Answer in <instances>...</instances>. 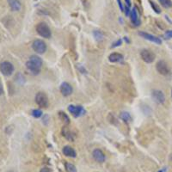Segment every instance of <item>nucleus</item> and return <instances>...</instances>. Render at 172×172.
Segmentation results:
<instances>
[{
	"instance_id": "1",
	"label": "nucleus",
	"mask_w": 172,
	"mask_h": 172,
	"mask_svg": "<svg viewBox=\"0 0 172 172\" xmlns=\"http://www.w3.org/2000/svg\"><path fill=\"white\" fill-rule=\"evenodd\" d=\"M36 32L38 33L40 36L46 39L50 38L52 35L50 28L45 22H39L38 24L36 25Z\"/></svg>"
},
{
	"instance_id": "2",
	"label": "nucleus",
	"mask_w": 172,
	"mask_h": 172,
	"mask_svg": "<svg viewBox=\"0 0 172 172\" xmlns=\"http://www.w3.org/2000/svg\"><path fill=\"white\" fill-rule=\"evenodd\" d=\"M35 103H37L39 107L42 108H46L48 107V98L47 96L44 92H38L36 96H35Z\"/></svg>"
},
{
	"instance_id": "3",
	"label": "nucleus",
	"mask_w": 172,
	"mask_h": 172,
	"mask_svg": "<svg viewBox=\"0 0 172 172\" xmlns=\"http://www.w3.org/2000/svg\"><path fill=\"white\" fill-rule=\"evenodd\" d=\"M32 48L34 49V52H36L39 54H43L45 52L47 51V45L42 40H34L32 44Z\"/></svg>"
},
{
	"instance_id": "4",
	"label": "nucleus",
	"mask_w": 172,
	"mask_h": 172,
	"mask_svg": "<svg viewBox=\"0 0 172 172\" xmlns=\"http://www.w3.org/2000/svg\"><path fill=\"white\" fill-rule=\"evenodd\" d=\"M0 72L4 76H10L14 72V65L9 61H4L0 64Z\"/></svg>"
},
{
	"instance_id": "5",
	"label": "nucleus",
	"mask_w": 172,
	"mask_h": 172,
	"mask_svg": "<svg viewBox=\"0 0 172 172\" xmlns=\"http://www.w3.org/2000/svg\"><path fill=\"white\" fill-rule=\"evenodd\" d=\"M156 69H157L158 72L163 76H167L170 72V67L164 60H159L156 64Z\"/></svg>"
},
{
	"instance_id": "6",
	"label": "nucleus",
	"mask_w": 172,
	"mask_h": 172,
	"mask_svg": "<svg viewBox=\"0 0 172 172\" xmlns=\"http://www.w3.org/2000/svg\"><path fill=\"white\" fill-rule=\"evenodd\" d=\"M140 57H141L142 60H144L146 63H148V64L152 63L155 60V58H156L154 53L151 52L150 50H148V49L142 50L140 52Z\"/></svg>"
},
{
	"instance_id": "7",
	"label": "nucleus",
	"mask_w": 172,
	"mask_h": 172,
	"mask_svg": "<svg viewBox=\"0 0 172 172\" xmlns=\"http://www.w3.org/2000/svg\"><path fill=\"white\" fill-rule=\"evenodd\" d=\"M68 111L74 117H79L85 113L84 108L82 106H76V105H70L68 107Z\"/></svg>"
},
{
	"instance_id": "8",
	"label": "nucleus",
	"mask_w": 172,
	"mask_h": 172,
	"mask_svg": "<svg viewBox=\"0 0 172 172\" xmlns=\"http://www.w3.org/2000/svg\"><path fill=\"white\" fill-rule=\"evenodd\" d=\"M151 96L155 102L158 104H163L165 102V96L163 93V91L159 90H154L151 93Z\"/></svg>"
},
{
	"instance_id": "9",
	"label": "nucleus",
	"mask_w": 172,
	"mask_h": 172,
	"mask_svg": "<svg viewBox=\"0 0 172 172\" xmlns=\"http://www.w3.org/2000/svg\"><path fill=\"white\" fill-rule=\"evenodd\" d=\"M139 34L144 39H146L147 41H150L151 42L156 43V44H158V45H160V44L162 43L161 39L157 37V36H155V35L148 34V33H146V32H142L141 31V32H139Z\"/></svg>"
},
{
	"instance_id": "10",
	"label": "nucleus",
	"mask_w": 172,
	"mask_h": 172,
	"mask_svg": "<svg viewBox=\"0 0 172 172\" xmlns=\"http://www.w3.org/2000/svg\"><path fill=\"white\" fill-rule=\"evenodd\" d=\"M72 86L71 85L67 82H64L60 85V92L64 96H68L72 93Z\"/></svg>"
},
{
	"instance_id": "11",
	"label": "nucleus",
	"mask_w": 172,
	"mask_h": 172,
	"mask_svg": "<svg viewBox=\"0 0 172 172\" xmlns=\"http://www.w3.org/2000/svg\"><path fill=\"white\" fill-rule=\"evenodd\" d=\"M26 67H27V69L30 72L32 73V74H34V75L39 74V73L41 72V67H40L39 65L33 63V62L30 61V60H29V61L26 63Z\"/></svg>"
},
{
	"instance_id": "12",
	"label": "nucleus",
	"mask_w": 172,
	"mask_h": 172,
	"mask_svg": "<svg viewBox=\"0 0 172 172\" xmlns=\"http://www.w3.org/2000/svg\"><path fill=\"white\" fill-rule=\"evenodd\" d=\"M130 18H131V22H132L133 26L138 27V26L140 25V20L139 18V15H138L137 8L136 7H133V10H131V12H130Z\"/></svg>"
},
{
	"instance_id": "13",
	"label": "nucleus",
	"mask_w": 172,
	"mask_h": 172,
	"mask_svg": "<svg viewBox=\"0 0 172 172\" xmlns=\"http://www.w3.org/2000/svg\"><path fill=\"white\" fill-rule=\"evenodd\" d=\"M93 158L98 162V163H103L105 161V154L103 153V151L100 149H95L92 152Z\"/></svg>"
},
{
	"instance_id": "14",
	"label": "nucleus",
	"mask_w": 172,
	"mask_h": 172,
	"mask_svg": "<svg viewBox=\"0 0 172 172\" xmlns=\"http://www.w3.org/2000/svg\"><path fill=\"white\" fill-rule=\"evenodd\" d=\"M62 151H63L64 156L69 157V158H76V156H77V153H76L75 150L73 149L72 147H71V146H64Z\"/></svg>"
},
{
	"instance_id": "15",
	"label": "nucleus",
	"mask_w": 172,
	"mask_h": 172,
	"mask_svg": "<svg viewBox=\"0 0 172 172\" xmlns=\"http://www.w3.org/2000/svg\"><path fill=\"white\" fill-rule=\"evenodd\" d=\"M9 5L13 11H19L21 10V3L19 0H7Z\"/></svg>"
},
{
	"instance_id": "16",
	"label": "nucleus",
	"mask_w": 172,
	"mask_h": 172,
	"mask_svg": "<svg viewBox=\"0 0 172 172\" xmlns=\"http://www.w3.org/2000/svg\"><path fill=\"white\" fill-rule=\"evenodd\" d=\"M123 60V55L120 54L119 53H113L110 55L108 56V60L112 63H116V62H120Z\"/></svg>"
},
{
	"instance_id": "17",
	"label": "nucleus",
	"mask_w": 172,
	"mask_h": 172,
	"mask_svg": "<svg viewBox=\"0 0 172 172\" xmlns=\"http://www.w3.org/2000/svg\"><path fill=\"white\" fill-rule=\"evenodd\" d=\"M62 135L66 139H68L69 141H73L74 140V134H72V133L70 131V129L67 128V127H64L62 128Z\"/></svg>"
},
{
	"instance_id": "18",
	"label": "nucleus",
	"mask_w": 172,
	"mask_h": 172,
	"mask_svg": "<svg viewBox=\"0 0 172 172\" xmlns=\"http://www.w3.org/2000/svg\"><path fill=\"white\" fill-rule=\"evenodd\" d=\"M29 60L30 61H32L33 63L34 64H36L37 65H39L40 67H41L42 66V60L37 55H32L30 56L29 58Z\"/></svg>"
},
{
	"instance_id": "19",
	"label": "nucleus",
	"mask_w": 172,
	"mask_h": 172,
	"mask_svg": "<svg viewBox=\"0 0 172 172\" xmlns=\"http://www.w3.org/2000/svg\"><path fill=\"white\" fill-rule=\"evenodd\" d=\"M59 117H60V120H62L64 124H70V118H69L68 115H67L65 113H64V112H60V113H59Z\"/></svg>"
},
{
	"instance_id": "20",
	"label": "nucleus",
	"mask_w": 172,
	"mask_h": 172,
	"mask_svg": "<svg viewBox=\"0 0 172 172\" xmlns=\"http://www.w3.org/2000/svg\"><path fill=\"white\" fill-rule=\"evenodd\" d=\"M120 117L121 120H123L124 121H126V122H129V121L132 120V117L130 115V114L127 113V112H122V113L120 114Z\"/></svg>"
},
{
	"instance_id": "21",
	"label": "nucleus",
	"mask_w": 172,
	"mask_h": 172,
	"mask_svg": "<svg viewBox=\"0 0 172 172\" xmlns=\"http://www.w3.org/2000/svg\"><path fill=\"white\" fill-rule=\"evenodd\" d=\"M64 166H65V170L67 172H77V169L76 166L71 163H64Z\"/></svg>"
},
{
	"instance_id": "22",
	"label": "nucleus",
	"mask_w": 172,
	"mask_h": 172,
	"mask_svg": "<svg viewBox=\"0 0 172 172\" xmlns=\"http://www.w3.org/2000/svg\"><path fill=\"white\" fill-rule=\"evenodd\" d=\"M158 2L161 4V5L164 8L169 9L172 7L171 0H158Z\"/></svg>"
},
{
	"instance_id": "23",
	"label": "nucleus",
	"mask_w": 172,
	"mask_h": 172,
	"mask_svg": "<svg viewBox=\"0 0 172 172\" xmlns=\"http://www.w3.org/2000/svg\"><path fill=\"white\" fill-rule=\"evenodd\" d=\"M93 35H94L95 39L98 41H101L103 40V34L99 30H95L93 32Z\"/></svg>"
},
{
	"instance_id": "24",
	"label": "nucleus",
	"mask_w": 172,
	"mask_h": 172,
	"mask_svg": "<svg viewBox=\"0 0 172 172\" xmlns=\"http://www.w3.org/2000/svg\"><path fill=\"white\" fill-rule=\"evenodd\" d=\"M149 3H150V6H151V8L153 9V10H154L155 12L158 13V14H160L161 13V10L159 8V6L157 4H155L154 2H152V1H149Z\"/></svg>"
},
{
	"instance_id": "25",
	"label": "nucleus",
	"mask_w": 172,
	"mask_h": 172,
	"mask_svg": "<svg viewBox=\"0 0 172 172\" xmlns=\"http://www.w3.org/2000/svg\"><path fill=\"white\" fill-rule=\"evenodd\" d=\"M32 115L34 118H40L41 116L42 115V111L41 109H34L32 111Z\"/></svg>"
},
{
	"instance_id": "26",
	"label": "nucleus",
	"mask_w": 172,
	"mask_h": 172,
	"mask_svg": "<svg viewBox=\"0 0 172 172\" xmlns=\"http://www.w3.org/2000/svg\"><path fill=\"white\" fill-rule=\"evenodd\" d=\"M122 44V40L121 39H120V40H117L115 42H114L113 44H112V46H111V47H118V46H120Z\"/></svg>"
},
{
	"instance_id": "27",
	"label": "nucleus",
	"mask_w": 172,
	"mask_h": 172,
	"mask_svg": "<svg viewBox=\"0 0 172 172\" xmlns=\"http://www.w3.org/2000/svg\"><path fill=\"white\" fill-rule=\"evenodd\" d=\"M164 37L166 39H171L172 38V30H168L164 34Z\"/></svg>"
},
{
	"instance_id": "28",
	"label": "nucleus",
	"mask_w": 172,
	"mask_h": 172,
	"mask_svg": "<svg viewBox=\"0 0 172 172\" xmlns=\"http://www.w3.org/2000/svg\"><path fill=\"white\" fill-rule=\"evenodd\" d=\"M125 2H126V6L128 7V8H131V6H132V2H131V0H125Z\"/></svg>"
},
{
	"instance_id": "29",
	"label": "nucleus",
	"mask_w": 172,
	"mask_h": 172,
	"mask_svg": "<svg viewBox=\"0 0 172 172\" xmlns=\"http://www.w3.org/2000/svg\"><path fill=\"white\" fill-rule=\"evenodd\" d=\"M117 3H118V5H119V7H120V10H121V11H124V8H123L122 4H121V1H120V0H117Z\"/></svg>"
},
{
	"instance_id": "30",
	"label": "nucleus",
	"mask_w": 172,
	"mask_h": 172,
	"mask_svg": "<svg viewBox=\"0 0 172 172\" xmlns=\"http://www.w3.org/2000/svg\"><path fill=\"white\" fill-rule=\"evenodd\" d=\"M40 172H51V170H50V169H49V168L44 167L41 170V171Z\"/></svg>"
},
{
	"instance_id": "31",
	"label": "nucleus",
	"mask_w": 172,
	"mask_h": 172,
	"mask_svg": "<svg viewBox=\"0 0 172 172\" xmlns=\"http://www.w3.org/2000/svg\"><path fill=\"white\" fill-rule=\"evenodd\" d=\"M125 14H126V16H129V14H130V8L127 7V6L125 8Z\"/></svg>"
},
{
	"instance_id": "32",
	"label": "nucleus",
	"mask_w": 172,
	"mask_h": 172,
	"mask_svg": "<svg viewBox=\"0 0 172 172\" xmlns=\"http://www.w3.org/2000/svg\"><path fill=\"white\" fill-rule=\"evenodd\" d=\"M44 117H45V119L43 118V122H44L45 124L47 125V120H48V115H45Z\"/></svg>"
},
{
	"instance_id": "33",
	"label": "nucleus",
	"mask_w": 172,
	"mask_h": 172,
	"mask_svg": "<svg viewBox=\"0 0 172 172\" xmlns=\"http://www.w3.org/2000/svg\"><path fill=\"white\" fill-rule=\"evenodd\" d=\"M4 93V90H3V87H2V84H0V96Z\"/></svg>"
},
{
	"instance_id": "34",
	"label": "nucleus",
	"mask_w": 172,
	"mask_h": 172,
	"mask_svg": "<svg viewBox=\"0 0 172 172\" xmlns=\"http://www.w3.org/2000/svg\"><path fill=\"white\" fill-rule=\"evenodd\" d=\"M124 40H125V41H127V43L130 42V41H129L128 39H127V37H124Z\"/></svg>"
},
{
	"instance_id": "35",
	"label": "nucleus",
	"mask_w": 172,
	"mask_h": 172,
	"mask_svg": "<svg viewBox=\"0 0 172 172\" xmlns=\"http://www.w3.org/2000/svg\"><path fill=\"white\" fill-rule=\"evenodd\" d=\"M158 172H163V170H159V171H158Z\"/></svg>"
},
{
	"instance_id": "36",
	"label": "nucleus",
	"mask_w": 172,
	"mask_h": 172,
	"mask_svg": "<svg viewBox=\"0 0 172 172\" xmlns=\"http://www.w3.org/2000/svg\"><path fill=\"white\" fill-rule=\"evenodd\" d=\"M171 97H172V91H171Z\"/></svg>"
}]
</instances>
